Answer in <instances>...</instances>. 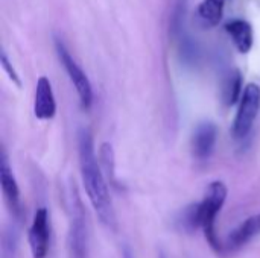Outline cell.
Wrapping results in <instances>:
<instances>
[{"mask_svg": "<svg viewBox=\"0 0 260 258\" xmlns=\"http://www.w3.org/2000/svg\"><path fill=\"white\" fill-rule=\"evenodd\" d=\"M78 158L84 189L93 210L107 228L114 230L116 213L107 184L108 181L102 172L99 158L96 157L93 135L85 128L79 129L78 132Z\"/></svg>", "mask_w": 260, "mask_h": 258, "instance_id": "obj_1", "label": "cell"}, {"mask_svg": "<svg viewBox=\"0 0 260 258\" xmlns=\"http://www.w3.org/2000/svg\"><path fill=\"white\" fill-rule=\"evenodd\" d=\"M227 186L222 181H213L209 186L203 201L187 207L181 217V225L184 230L192 231L201 228L210 246L218 252L224 249V245L216 234V217L227 201Z\"/></svg>", "mask_w": 260, "mask_h": 258, "instance_id": "obj_2", "label": "cell"}, {"mask_svg": "<svg viewBox=\"0 0 260 258\" xmlns=\"http://www.w3.org/2000/svg\"><path fill=\"white\" fill-rule=\"evenodd\" d=\"M69 254L70 258H87L88 254V224L84 202L78 187H70L69 196Z\"/></svg>", "mask_w": 260, "mask_h": 258, "instance_id": "obj_3", "label": "cell"}, {"mask_svg": "<svg viewBox=\"0 0 260 258\" xmlns=\"http://www.w3.org/2000/svg\"><path fill=\"white\" fill-rule=\"evenodd\" d=\"M53 43H55V50L59 58V62L62 64L72 85L76 90L81 106L84 109H90V106L93 103V88H91V82H90L88 76L85 75L82 67L76 62V59L72 56V53L69 52V49L66 47L64 41L59 36H55Z\"/></svg>", "mask_w": 260, "mask_h": 258, "instance_id": "obj_4", "label": "cell"}, {"mask_svg": "<svg viewBox=\"0 0 260 258\" xmlns=\"http://www.w3.org/2000/svg\"><path fill=\"white\" fill-rule=\"evenodd\" d=\"M260 111V87L257 84H247L239 100L236 117L233 122V135L244 140L253 129V125Z\"/></svg>", "mask_w": 260, "mask_h": 258, "instance_id": "obj_5", "label": "cell"}, {"mask_svg": "<svg viewBox=\"0 0 260 258\" xmlns=\"http://www.w3.org/2000/svg\"><path fill=\"white\" fill-rule=\"evenodd\" d=\"M27 242L34 258H46L49 248H50V222H49V213L44 207L38 208L34 214L29 233H27Z\"/></svg>", "mask_w": 260, "mask_h": 258, "instance_id": "obj_6", "label": "cell"}, {"mask_svg": "<svg viewBox=\"0 0 260 258\" xmlns=\"http://www.w3.org/2000/svg\"><path fill=\"white\" fill-rule=\"evenodd\" d=\"M0 186H2V193L5 198V202L8 208L11 210L12 216L17 220L23 219V207H21V199H20V189L17 184V179L12 173V169L8 163V157L3 152L2 155V164H0Z\"/></svg>", "mask_w": 260, "mask_h": 258, "instance_id": "obj_7", "label": "cell"}, {"mask_svg": "<svg viewBox=\"0 0 260 258\" xmlns=\"http://www.w3.org/2000/svg\"><path fill=\"white\" fill-rule=\"evenodd\" d=\"M218 140V126L213 122H201L190 140V148H192V155L198 160H207L216 146Z\"/></svg>", "mask_w": 260, "mask_h": 258, "instance_id": "obj_8", "label": "cell"}, {"mask_svg": "<svg viewBox=\"0 0 260 258\" xmlns=\"http://www.w3.org/2000/svg\"><path fill=\"white\" fill-rule=\"evenodd\" d=\"M56 114V100L49 78L40 76L34 96V116L38 120H52Z\"/></svg>", "mask_w": 260, "mask_h": 258, "instance_id": "obj_9", "label": "cell"}, {"mask_svg": "<svg viewBox=\"0 0 260 258\" xmlns=\"http://www.w3.org/2000/svg\"><path fill=\"white\" fill-rule=\"evenodd\" d=\"M225 32L232 38L235 47L241 53H248L254 44V33L253 26L244 18H233L224 24Z\"/></svg>", "mask_w": 260, "mask_h": 258, "instance_id": "obj_10", "label": "cell"}, {"mask_svg": "<svg viewBox=\"0 0 260 258\" xmlns=\"http://www.w3.org/2000/svg\"><path fill=\"white\" fill-rule=\"evenodd\" d=\"M257 230H260V216L247 219L235 231H232V234L227 237V242L224 243V249L235 251V249L242 248L253 239Z\"/></svg>", "mask_w": 260, "mask_h": 258, "instance_id": "obj_11", "label": "cell"}, {"mask_svg": "<svg viewBox=\"0 0 260 258\" xmlns=\"http://www.w3.org/2000/svg\"><path fill=\"white\" fill-rule=\"evenodd\" d=\"M244 93V78L238 68L232 70L222 82V102L225 106H233L235 103H239Z\"/></svg>", "mask_w": 260, "mask_h": 258, "instance_id": "obj_12", "label": "cell"}, {"mask_svg": "<svg viewBox=\"0 0 260 258\" xmlns=\"http://www.w3.org/2000/svg\"><path fill=\"white\" fill-rule=\"evenodd\" d=\"M225 0H203L198 5V17L207 27H215L224 15Z\"/></svg>", "mask_w": 260, "mask_h": 258, "instance_id": "obj_13", "label": "cell"}, {"mask_svg": "<svg viewBox=\"0 0 260 258\" xmlns=\"http://www.w3.org/2000/svg\"><path fill=\"white\" fill-rule=\"evenodd\" d=\"M99 164L102 167V172L107 178V181L116 187V189H120V184L117 181V176H116V161H114V151H113V146L110 143H102L101 148H99Z\"/></svg>", "mask_w": 260, "mask_h": 258, "instance_id": "obj_14", "label": "cell"}, {"mask_svg": "<svg viewBox=\"0 0 260 258\" xmlns=\"http://www.w3.org/2000/svg\"><path fill=\"white\" fill-rule=\"evenodd\" d=\"M18 237L14 227H8L2 236V258H15Z\"/></svg>", "mask_w": 260, "mask_h": 258, "instance_id": "obj_15", "label": "cell"}, {"mask_svg": "<svg viewBox=\"0 0 260 258\" xmlns=\"http://www.w3.org/2000/svg\"><path fill=\"white\" fill-rule=\"evenodd\" d=\"M0 64H2L5 73L8 75L9 81H11L15 87L20 88V87H21V79H20L17 70L14 68V65L11 64V61H9V58H8V55H6V50H5V49H2V53H0Z\"/></svg>", "mask_w": 260, "mask_h": 258, "instance_id": "obj_16", "label": "cell"}, {"mask_svg": "<svg viewBox=\"0 0 260 258\" xmlns=\"http://www.w3.org/2000/svg\"><path fill=\"white\" fill-rule=\"evenodd\" d=\"M123 258H134L133 254L129 252V249H123Z\"/></svg>", "mask_w": 260, "mask_h": 258, "instance_id": "obj_17", "label": "cell"}]
</instances>
